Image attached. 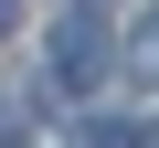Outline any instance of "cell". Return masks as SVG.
<instances>
[{
	"label": "cell",
	"instance_id": "obj_1",
	"mask_svg": "<svg viewBox=\"0 0 159 148\" xmlns=\"http://www.w3.org/2000/svg\"><path fill=\"white\" fill-rule=\"evenodd\" d=\"M53 85H64V95H96V85H106V11L74 0V11L53 21Z\"/></svg>",
	"mask_w": 159,
	"mask_h": 148
},
{
	"label": "cell",
	"instance_id": "obj_2",
	"mask_svg": "<svg viewBox=\"0 0 159 148\" xmlns=\"http://www.w3.org/2000/svg\"><path fill=\"white\" fill-rule=\"evenodd\" d=\"M127 74H148V85H159V11H148V21L127 32Z\"/></svg>",
	"mask_w": 159,
	"mask_h": 148
},
{
	"label": "cell",
	"instance_id": "obj_3",
	"mask_svg": "<svg viewBox=\"0 0 159 148\" xmlns=\"http://www.w3.org/2000/svg\"><path fill=\"white\" fill-rule=\"evenodd\" d=\"M74 148H148V137H138V127H117V116H106V127H85V137H74Z\"/></svg>",
	"mask_w": 159,
	"mask_h": 148
},
{
	"label": "cell",
	"instance_id": "obj_4",
	"mask_svg": "<svg viewBox=\"0 0 159 148\" xmlns=\"http://www.w3.org/2000/svg\"><path fill=\"white\" fill-rule=\"evenodd\" d=\"M11 21H21V0H0V42H11Z\"/></svg>",
	"mask_w": 159,
	"mask_h": 148
},
{
	"label": "cell",
	"instance_id": "obj_5",
	"mask_svg": "<svg viewBox=\"0 0 159 148\" xmlns=\"http://www.w3.org/2000/svg\"><path fill=\"white\" fill-rule=\"evenodd\" d=\"M85 11H106V0H85Z\"/></svg>",
	"mask_w": 159,
	"mask_h": 148
}]
</instances>
